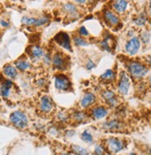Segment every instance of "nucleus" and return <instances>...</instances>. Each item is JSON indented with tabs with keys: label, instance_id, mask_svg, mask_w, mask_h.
Segmentation results:
<instances>
[{
	"label": "nucleus",
	"instance_id": "bb28decb",
	"mask_svg": "<svg viewBox=\"0 0 151 155\" xmlns=\"http://www.w3.org/2000/svg\"><path fill=\"white\" fill-rule=\"evenodd\" d=\"M74 118H75L76 121L81 122V121L85 120V114H83V112H76V114H74Z\"/></svg>",
	"mask_w": 151,
	"mask_h": 155
},
{
	"label": "nucleus",
	"instance_id": "b1692460",
	"mask_svg": "<svg viewBox=\"0 0 151 155\" xmlns=\"http://www.w3.org/2000/svg\"><path fill=\"white\" fill-rule=\"evenodd\" d=\"M73 41H74V44L77 46V47H86L88 46V43L82 37H79V36H76L73 38Z\"/></svg>",
	"mask_w": 151,
	"mask_h": 155
},
{
	"label": "nucleus",
	"instance_id": "7c9ffc66",
	"mask_svg": "<svg viewBox=\"0 0 151 155\" xmlns=\"http://www.w3.org/2000/svg\"><path fill=\"white\" fill-rule=\"evenodd\" d=\"M0 23H1L2 26H4V27H8V23L7 21H0Z\"/></svg>",
	"mask_w": 151,
	"mask_h": 155
},
{
	"label": "nucleus",
	"instance_id": "e433bc0d",
	"mask_svg": "<svg viewBox=\"0 0 151 155\" xmlns=\"http://www.w3.org/2000/svg\"><path fill=\"white\" fill-rule=\"evenodd\" d=\"M150 8V12H151V2H150V8Z\"/></svg>",
	"mask_w": 151,
	"mask_h": 155
},
{
	"label": "nucleus",
	"instance_id": "39448f33",
	"mask_svg": "<svg viewBox=\"0 0 151 155\" xmlns=\"http://www.w3.org/2000/svg\"><path fill=\"white\" fill-rule=\"evenodd\" d=\"M139 48H140V40L138 37H135V36L131 38L125 45V50L131 56L135 55L138 52Z\"/></svg>",
	"mask_w": 151,
	"mask_h": 155
},
{
	"label": "nucleus",
	"instance_id": "423d86ee",
	"mask_svg": "<svg viewBox=\"0 0 151 155\" xmlns=\"http://www.w3.org/2000/svg\"><path fill=\"white\" fill-rule=\"evenodd\" d=\"M107 146L111 152L116 153V152L120 151L123 149L124 144H123V142L120 139H119L117 137H109L107 140Z\"/></svg>",
	"mask_w": 151,
	"mask_h": 155
},
{
	"label": "nucleus",
	"instance_id": "72a5a7b5",
	"mask_svg": "<svg viewBox=\"0 0 151 155\" xmlns=\"http://www.w3.org/2000/svg\"><path fill=\"white\" fill-rule=\"evenodd\" d=\"M61 155H72V154H69V153H62Z\"/></svg>",
	"mask_w": 151,
	"mask_h": 155
},
{
	"label": "nucleus",
	"instance_id": "5701e85b",
	"mask_svg": "<svg viewBox=\"0 0 151 155\" xmlns=\"http://www.w3.org/2000/svg\"><path fill=\"white\" fill-rule=\"evenodd\" d=\"M16 64V67L18 70H20V71H25V70H27L28 68H30V63L28 61H17L15 62Z\"/></svg>",
	"mask_w": 151,
	"mask_h": 155
},
{
	"label": "nucleus",
	"instance_id": "473e14b6",
	"mask_svg": "<svg viewBox=\"0 0 151 155\" xmlns=\"http://www.w3.org/2000/svg\"><path fill=\"white\" fill-rule=\"evenodd\" d=\"M78 4H84V3H86V1H76Z\"/></svg>",
	"mask_w": 151,
	"mask_h": 155
},
{
	"label": "nucleus",
	"instance_id": "393cba45",
	"mask_svg": "<svg viewBox=\"0 0 151 155\" xmlns=\"http://www.w3.org/2000/svg\"><path fill=\"white\" fill-rule=\"evenodd\" d=\"M82 139L84 140L85 142H86V143H91V142H93V137H92V135L88 132V131H84V133L82 134Z\"/></svg>",
	"mask_w": 151,
	"mask_h": 155
},
{
	"label": "nucleus",
	"instance_id": "7ed1b4c3",
	"mask_svg": "<svg viewBox=\"0 0 151 155\" xmlns=\"http://www.w3.org/2000/svg\"><path fill=\"white\" fill-rule=\"evenodd\" d=\"M54 40L56 41V43H58L60 47H62L63 48H65L68 51H72V48H71V41H70V37H69L68 34L60 32L56 36H55Z\"/></svg>",
	"mask_w": 151,
	"mask_h": 155
},
{
	"label": "nucleus",
	"instance_id": "f704fd0d",
	"mask_svg": "<svg viewBox=\"0 0 151 155\" xmlns=\"http://www.w3.org/2000/svg\"><path fill=\"white\" fill-rule=\"evenodd\" d=\"M129 155H136V154H135V153H130Z\"/></svg>",
	"mask_w": 151,
	"mask_h": 155
},
{
	"label": "nucleus",
	"instance_id": "0eeeda50",
	"mask_svg": "<svg viewBox=\"0 0 151 155\" xmlns=\"http://www.w3.org/2000/svg\"><path fill=\"white\" fill-rule=\"evenodd\" d=\"M55 86L59 90H68L71 87V82L63 74H59L55 77Z\"/></svg>",
	"mask_w": 151,
	"mask_h": 155
},
{
	"label": "nucleus",
	"instance_id": "f257e3e1",
	"mask_svg": "<svg viewBox=\"0 0 151 155\" xmlns=\"http://www.w3.org/2000/svg\"><path fill=\"white\" fill-rule=\"evenodd\" d=\"M128 70H129L131 75L137 79L144 77L148 73L147 68L144 64H141L136 61H132L128 65Z\"/></svg>",
	"mask_w": 151,
	"mask_h": 155
},
{
	"label": "nucleus",
	"instance_id": "a878e982",
	"mask_svg": "<svg viewBox=\"0 0 151 155\" xmlns=\"http://www.w3.org/2000/svg\"><path fill=\"white\" fill-rule=\"evenodd\" d=\"M146 18L145 15H143V14L135 20V23L137 25H139V26H143L146 23Z\"/></svg>",
	"mask_w": 151,
	"mask_h": 155
},
{
	"label": "nucleus",
	"instance_id": "f8f14e48",
	"mask_svg": "<svg viewBox=\"0 0 151 155\" xmlns=\"http://www.w3.org/2000/svg\"><path fill=\"white\" fill-rule=\"evenodd\" d=\"M95 101V96L93 93H86L81 101V106L83 108H86L92 105Z\"/></svg>",
	"mask_w": 151,
	"mask_h": 155
},
{
	"label": "nucleus",
	"instance_id": "a211bd4d",
	"mask_svg": "<svg viewBox=\"0 0 151 155\" xmlns=\"http://www.w3.org/2000/svg\"><path fill=\"white\" fill-rule=\"evenodd\" d=\"M63 8H64V10H65L66 12H68V13L70 14V15H72V16L76 15V14L78 13L77 8H76L73 4H72V3H67V4H65L64 7H63Z\"/></svg>",
	"mask_w": 151,
	"mask_h": 155
},
{
	"label": "nucleus",
	"instance_id": "ddd939ff",
	"mask_svg": "<svg viewBox=\"0 0 151 155\" xmlns=\"http://www.w3.org/2000/svg\"><path fill=\"white\" fill-rule=\"evenodd\" d=\"M92 114L95 119H101V118H104L105 116H107L108 110L102 106H99V107H97L93 110Z\"/></svg>",
	"mask_w": 151,
	"mask_h": 155
},
{
	"label": "nucleus",
	"instance_id": "4be33fe9",
	"mask_svg": "<svg viewBox=\"0 0 151 155\" xmlns=\"http://www.w3.org/2000/svg\"><path fill=\"white\" fill-rule=\"evenodd\" d=\"M115 78V74L112 70H107V71L101 75V79L106 81H111Z\"/></svg>",
	"mask_w": 151,
	"mask_h": 155
},
{
	"label": "nucleus",
	"instance_id": "f3484780",
	"mask_svg": "<svg viewBox=\"0 0 151 155\" xmlns=\"http://www.w3.org/2000/svg\"><path fill=\"white\" fill-rule=\"evenodd\" d=\"M3 72L9 78H15L17 76V70L14 67H13V66L8 65V64L4 67Z\"/></svg>",
	"mask_w": 151,
	"mask_h": 155
},
{
	"label": "nucleus",
	"instance_id": "9d476101",
	"mask_svg": "<svg viewBox=\"0 0 151 155\" xmlns=\"http://www.w3.org/2000/svg\"><path fill=\"white\" fill-rule=\"evenodd\" d=\"M53 65L55 68H57L59 70H63L66 65L65 58L63 57V55L61 53H56L54 55L53 60H52Z\"/></svg>",
	"mask_w": 151,
	"mask_h": 155
},
{
	"label": "nucleus",
	"instance_id": "f03ea898",
	"mask_svg": "<svg viewBox=\"0 0 151 155\" xmlns=\"http://www.w3.org/2000/svg\"><path fill=\"white\" fill-rule=\"evenodd\" d=\"M10 122L18 128H25L28 124V118L21 111H14L10 114Z\"/></svg>",
	"mask_w": 151,
	"mask_h": 155
},
{
	"label": "nucleus",
	"instance_id": "2eb2a0df",
	"mask_svg": "<svg viewBox=\"0 0 151 155\" xmlns=\"http://www.w3.org/2000/svg\"><path fill=\"white\" fill-rule=\"evenodd\" d=\"M12 87V82L9 80H5L1 86V94L4 97H7L9 95V90Z\"/></svg>",
	"mask_w": 151,
	"mask_h": 155
},
{
	"label": "nucleus",
	"instance_id": "dca6fc26",
	"mask_svg": "<svg viewBox=\"0 0 151 155\" xmlns=\"http://www.w3.org/2000/svg\"><path fill=\"white\" fill-rule=\"evenodd\" d=\"M127 6H128V2L127 1H123V0H119V1H115L113 3L114 9L119 13H121V12L124 11L126 9Z\"/></svg>",
	"mask_w": 151,
	"mask_h": 155
},
{
	"label": "nucleus",
	"instance_id": "1a4fd4ad",
	"mask_svg": "<svg viewBox=\"0 0 151 155\" xmlns=\"http://www.w3.org/2000/svg\"><path fill=\"white\" fill-rule=\"evenodd\" d=\"M104 18H105V21L108 24H109L111 26H114V25H117L120 21V19L117 15L111 11V10H105L104 12Z\"/></svg>",
	"mask_w": 151,
	"mask_h": 155
},
{
	"label": "nucleus",
	"instance_id": "2f4dec72",
	"mask_svg": "<svg viewBox=\"0 0 151 155\" xmlns=\"http://www.w3.org/2000/svg\"><path fill=\"white\" fill-rule=\"evenodd\" d=\"M146 61H147L148 64H149V65H151V55H150V56H148V57L146 58Z\"/></svg>",
	"mask_w": 151,
	"mask_h": 155
},
{
	"label": "nucleus",
	"instance_id": "4468645a",
	"mask_svg": "<svg viewBox=\"0 0 151 155\" xmlns=\"http://www.w3.org/2000/svg\"><path fill=\"white\" fill-rule=\"evenodd\" d=\"M103 127L107 130H117L120 128V123L117 120L108 121L103 124Z\"/></svg>",
	"mask_w": 151,
	"mask_h": 155
},
{
	"label": "nucleus",
	"instance_id": "20e7f679",
	"mask_svg": "<svg viewBox=\"0 0 151 155\" xmlns=\"http://www.w3.org/2000/svg\"><path fill=\"white\" fill-rule=\"evenodd\" d=\"M129 88H130L129 76L126 74V73L122 72L120 74V81H119V84H118L119 92L121 95H126L129 91Z\"/></svg>",
	"mask_w": 151,
	"mask_h": 155
},
{
	"label": "nucleus",
	"instance_id": "9b49d317",
	"mask_svg": "<svg viewBox=\"0 0 151 155\" xmlns=\"http://www.w3.org/2000/svg\"><path fill=\"white\" fill-rule=\"evenodd\" d=\"M102 97H104V100L106 101V102L109 105V106H115L117 104V97L115 96V94L111 91V90H106L102 93Z\"/></svg>",
	"mask_w": 151,
	"mask_h": 155
},
{
	"label": "nucleus",
	"instance_id": "aec40b11",
	"mask_svg": "<svg viewBox=\"0 0 151 155\" xmlns=\"http://www.w3.org/2000/svg\"><path fill=\"white\" fill-rule=\"evenodd\" d=\"M31 55L34 58H41L44 56V51L41 48L37 46H34L31 48Z\"/></svg>",
	"mask_w": 151,
	"mask_h": 155
},
{
	"label": "nucleus",
	"instance_id": "c85d7f7f",
	"mask_svg": "<svg viewBox=\"0 0 151 155\" xmlns=\"http://www.w3.org/2000/svg\"><path fill=\"white\" fill-rule=\"evenodd\" d=\"M79 33H80V35H85V36H86V35H89V34H88V31L86 30V28H85V26H83V27H81V28H80Z\"/></svg>",
	"mask_w": 151,
	"mask_h": 155
},
{
	"label": "nucleus",
	"instance_id": "cd10ccee",
	"mask_svg": "<svg viewBox=\"0 0 151 155\" xmlns=\"http://www.w3.org/2000/svg\"><path fill=\"white\" fill-rule=\"evenodd\" d=\"M95 155H104V148L100 145L97 146L95 149Z\"/></svg>",
	"mask_w": 151,
	"mask_h": 155
},
{
	"label": "nucleus",
	"instance_id": "412c9836",
	"mask_svg": "<svg viewBox=\"0 0 151 155\" xmlns=\"http://www.w3.org/2000/svg\"><path fill=\"white\" fill-rule=\"evenodd\" d=\"M21 23L24 25H35L38 26V19L36 18H31V17H23L21 20Z\"/></svg>",
	"mask_w": 151,
	"mask_h": 155
},
{
	"label": "nucleus",
	"instance_id": "6e6552de",
	"mask_svg": "<svg viewBox=\"0 0 151 155\" xmlns=\"http://www.w3.org/2000/svg\"><path fill=\"white\" fill-rule=\"evenodd\" d=\"M53 109V101L48 96H44L40 101V110L44 112H50Z\"/></svg>",
	"mask_w": 151,
	"mask_h": 155
},
{
	"label": "nucleus",
	"instance_id": "c756f323",
	"mask_svg": "<svg viewBox=\"0 0 151 155\" xmlns=\"http://www.w3.org/2000/svg\"><path fill=\"white\" fill-rule=\"evenodd\" d=\"M94 67H95V63H94L91 60H89V61L86 62V69H87V70H92Z\"/></svg>",
	"mask_w": 151,
	"mask_h": 155
},
{
	"label": "nucleus",
	"instance_id": "c9c22d12",
	"mask_svg": "<svg viewBox=\"0 0 151 155\" xmlns=\"http://www.w3.org/2000/svg\"><path fill=\"white\" fill-rule=\"evenodd\" d=\"M149 82H150V84H151V76L149 77Z\"/></svg>",
	"mask_w": 151,
	"mask_h": 155
},
{
	"label": "nucleus",
	"instance_id": "6ab92c4d",
	"mask_svg": "<svg viewBox=\"0 0 151 155\" xmlns=\"http://www.w3.org/2000/svg\"><path fill=\"white\" fill-rule=\"evenodd\" d=\"M72 152L74 153V155H90L89 152L85 149H84L81 146H78V145H72Z\"/></svg>",
	"mask_w": 151,
	"mask_h": 155
}]
</instances>
